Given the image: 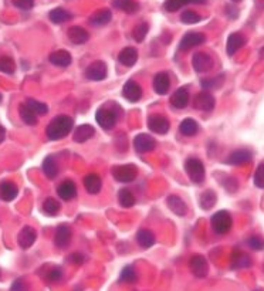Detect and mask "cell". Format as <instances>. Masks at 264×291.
<instances>
[{
    "instance_id": "cell-1",
    "label": "cell",
    "mask_w": 264,
    "mask_h": 291,
    "mask_svg": "<svg viewBox=\"0 0 264 291\" xmlns=\"http://www.w3.org/2000/svg\"><path fill=\"white\" fill-rule=\"evenodd\" d=\"M74 126V121L67 115H59L50 121V124L46 128L47 138L51 141H59V139L66 138L68 134L71 133Z\"/></svg>"
},
{
    "instance_id": "cell-2",
    "label": "cell",
    "mask_w": 264,
    "mask_h": 291,
    "mask_svg": "<svg viewBox=\"0 0 264 291\" xmlns=\"http://www.w3.org/2000/svg\"><path fill=\"white\" fill-rule=\"evenodd\" d=\"M185 171L193 183L200 185L205 180V165L198 158H189L185 162Z\"/></svg>"
},
{
    "instance_id": "cell-3",
    "label": "cell",
    "mask_w": 264,
    "mask_h": 291,
    "mask_svg": "<svg viewBox=\"0 0 264 291\" xmlns=\"http://www.w3.org/2000/svg\"><path fill=\"white\" fill-rule=\"evenodd\" d=\"M210 223L212 229L218 234H226V233L230 232L233 220H231L230 213L226 212V210H219L212 216Z\"/></svg>"
},
{
    "instance_id": "cell-4",
    "label": "cell",
    "mask_w": 264,
    "mask_h": 291,
    "mask_svg": "<svg viewBox=\"0 0 264 291\" xmlns=\"http://www.w3.org/2000/svg\"><path fill=\"white\" fill-rule=\"evenodd\" d=\"M113 176L115 180H118L121 183H129L132 182L134 179L137 178V168L132 165V164H128V165H118V166H114L113 171Z\"/></svg>"
},
{
    "instance_id": "cell-5",
    "label": "cell",
    "mask_w": 264,
    "mask_h": 291,
    "mask_svg": "<svg viewBox=\"0 0 264 291\" xmlns=\"http://www.w3.org/2000/svg\"><path fill=\"white\" fill-rule=\"evenodd\" d=\"M189 269L192 274L198 278H205L209 273V264L205 256L202 254H193L189 260Z\"/></svg>"
},
{
    "instance_id": "cell-6",
    "label": "cell",
    "mask_w": 264,
    "mask_h": 291,
    "mask_svg": "<svg viewBox=\"0 0 264 291\" xmlns=\"http://www.w3.org/2000/svg\"><path fill=\"white\" fill-rule=\"evenodd\" d=\"M206 41V36L203 33H199V32H188V33L180 39V43H179V48L183 50V51H188L193 47H198L200 44H203Z\"/></svg>"
},
{
    "instance_id": "cell-7",
    "label": "cell",
    "mask_w": 264,
    "mask_h": 291,
    "mask_svg": "<svg viewBox=\"0 0 264 291\" xmlns=\"http://www.w3.org/2000/svg\"><path fill=\"white\" fill-rule=\"evenodd\" d=\"M95 121L98 122V125L102 129H113L115 124H117V114L114 113L113 110L108 108H99L97 114H95Z\"/></svg>"
},
{
    "instance_id": "cell-8",
    "label": "cell",
    "mask_w": 264,
    "mask_h": 291,
    "mask_svg": "<svg viewBox=\"0 0 264 291\" xmlns=\"http://www.w3.org/2000/svg\"><path fill=\"white\" fill-rule=\"evenodd\" d=\"M155 146H156V141L148 134H138L134 138V148L139 153L151 152L155 149Z\"/></svg>"
},
{
    "instance_id": "cell-9",
    "label": "cell",
    "mask_w": 264,
    "mask_h": 291,
    "mask_svg": "<svg viewBox=\"0 0 264 291\" xmlns=\"http://www.w3.org/2000/svg\"><path fill=\"white\" fill-rule=\"evenodd\" d=\"M107 74H108L107 64L101 60L91 63L86 70V77L88 80H91V81H101V80L105 78Z\"/></svg>"
},
{
    "instance_id": "cell-10",
    "label": "cell",
    "mask_w": 264,
    "mask_h": 291,
    "mask_svg": "<svg viewBox=\"0 0 264 291\" xmlns=\"http://www.w3.org/2000/svg\"><path fill=\"white\" fill-rule=\"evenodd\" d=\"M192 67L196 73H206L213 67V59L207 53H196L192 57Z\"/></svg>"
},
{
    "instance_id": "cell-11",
    "label": "cell",
    "mask_w": 264,
    "mask_h": 291,
    "mask_svg": "<svg viewBox=\"0 0 264 291\" xmlns=\"http://www.w3.org/2000/svg\"><path fill=\"white\" fill-rule=\"evenodd\" d=\"M122 97L129 102H137L142 98V88L137 81L129 80V81H126L125 86L122 88Z\"/></svg>"
},
{
    "instance_id": "cell-12",
    "label": "cell",
    "mask_w": 264,
    "mask_h": 291,
    "mask_svg": "<svg viewBox=\"0 0 264 291\" xmlns=\"http://www.w3.org/2000/svg\"><path fill=\"white\" fill-rule=\"evenodd\" d=\"M215 104H216L215 97L207 91H202L193 98V107L200 111H212L215 108Z\"/></svg>"
},
{
    "instance_id": "cell-13",
    "label": "cell",
    "mask_w": 264,
    "mask_h": 291,
    "mask_svg": "<svg viewBox=\"0 0 264 291\" xmlns=\"http://www.w3.org/2000/svg\"><path fill=\"white\" fill-rule=\"evenodd\" d=\"M148 126H149V129H151L152 133L162 135V134H166L169 131L171 124H169L168 118H165L164 115H151L148 118Z\"/></svg>"
},
{
    "instance_id": "cell-14",
    "label": "cell",
    "mask_w": 264,
    "mask_h": 291,
    "mask_svg": "<svg viewBox=\"0 0 264 291\" xmlns=\"http://www.w3.org/2000/svg\"><path fill=\"white\" fill-rule=\"evenodd\" d=\"M71 242V229L70 226L60 225L56 230L54 234V245L57 246L59 249H66L67 246L70 245Z\"/></svg>"
},
{
    "instance_id": "cell-15",
    "label": "cell",
    "mask_w": 264,
    "mask_h": 291,
    "mask_svg": "<svg viewBox=\"0 0 264 291\" xmlns=\"http://www.w3.org/2000/svg\"><path fill=\"white\" fill-rule=\"evenodd\" d=\"M36 237H37V233H36L33 227L24 226V227L20 230L19 236H17V242H19L20 247L26 250V249H30V247L34 245Z\"/></svg>"
},
{
    "instance_id": "cell-16",
    "label": "cell",
    "mask_w": 264,
    "mask_h": 291,
    "mask_svg": "<svg viewBox=\"0 0 264 291\" xmlns=\"http://www.w3.org/2000/svg\"><path fill=\"white\" fill-rule=\"evenodd\" d=\"M171 88V78L168 73H158L153 77V90L159 95H165Z\"/></svg>"
},
{
    "instance_id": "cell-17",
    "label": "cell",
    "mask_w": 264,
    "mask_h": 291,
    "mask_svg": "<svg viewBox=\"0 0 264 291\" xmlns=\"http://www.w3.org/2000/svg\"><path fill=\"white\" fill-rule=\"evenodd\" d=\"M246 44V37L242 33H231L227 39V44H226V51L229 56L236 54Z\"/></svg>"
},
{
    "instance_id": "cell-18",
    "label": "cell",
    "mask_w": 264,
    "mask_h": 291,
    "mask_svg": "<svg viewBox=\"0 0 264 291\" xmlns=\"http://www.w3.org/2000/svg\"><path fill=\"white\" fill-rule=\"evenodd\" d=\"M68 39L70 41L75 44V46H80V44H84L90 39V34L87 32L86 29L80 26H73L68 29Z\"/></svg>"
},
{
    "instance_id": "cell-19",
    "label": "cell",
    "mask_w": 264,
    "mask_h": 291,
    "mask_svg": "<svg viewBox=\"0 0 264 291\" xmlns=\"http://www.w3.org/2000/svg\"><path fill=\"white\" fill-rule=\"evenodd\" d=\"M57 193H59V196L63 199V200H71V199L75 198V195H77V186H75L73 180L66 179L64 182H61L59 185Z\"/></svg>"
},
{
    "instance_id": "cell-20",
    "label": "cell",
    "mask_w": 264,
    "mask_h": 291,
    "mask_svg": "<svg viewBox=\"0 0 264 291\" xmlns=\"http://www.w3.org/2000/svg\"><path fill=\"white\" fill-rule=\"evenodd\" d=\"M166 203H168V207L171 209L172 213H175L176 216L182 218L185 216L186 212H188V206L186 203L182 200V199L176 196V195H172L169 198L166 199Z\"/></svg>"
},
{
    "instance_id": "cell-21",
    "label": "cell",
    "mask_w": 264,
    "mask_h": 291,
    "mask_svg": "<svg viewBox=\"0 0 264 291\" xmlns=\"http://www.w3.org/2000/svg\"><path fill=\"white\" fill-rule=\"evenodd\" d=\"M171 104L172 107H175L178 110H182L189 104V91L186 87H180L173 93V95L171 97Z\"/></svg>"
},
{
    "instance_id": "cell-22",
    "label": "cell",
    "mask_w": 264,
    "mask_h": 291,
    "mask_svg": "<svg viewBox=\"0 0 264 291\" xmlns=\"http://www.w3.org/2000/svg\"><path fill=\"white\" fill-rule=\"evenodd\" d=\"M48 60H50V63H51L53 66L68 67L71 64V61H73V57H71V54L66 51V50H57V51L50 54Z\"/></svg>"
},
{
    "instance_id": "cell-23",
    "label": "cell",
    "mask_w": 264,
    "mask_h": 291,
    "mask_svg": "<svg viewBox=\"0 0 264 291\" xmlns=\"http://www.w3.org/2000/svg\"><path fill=\"white\" fill-rule=\"evenodd\" d=\"M113 19V13H111V10H108V9H99L97 10L95 13L91 14V17H90V23L95 27H101V26H107L110 21Z\"/></svg>"
},
{
    "instance_id": "cell-24",
    "label": "cell",
    "mask_w": 264,
    "mask_h": 291,
    "mask_svg": "<svg viewBox=\"0 0 264 291\" xmlns=\"http://www.w3.org/2000/svg\"><path fill=\"white\" fill-rule=\"evenodd\" d=\"M251 158H253V153L249 149H237V151H234V152H231L229 155L227 164H230V165H243V164L250 162Z\"/></svg>"
},
{
    "instance_id": "cell-25",
    "label": "cell",
    "mask_w": 264,
    "mask_h": 291,
    "mask_svg": "<svg viewBox=\"0 0 264 291\" xmlns=\"http://www.w3.org/2000/svg\"><path fill=\"white\" fill-rule=\"evenodd\" d=\"M19 193V189L17 186L14 185L13 182H9V180H5L0 183V198L3 199L5 202H12L16 199Z\"/></svg>"
},
{
    "instance_id": "cell-26",
    "label": "cell",
    "mask_w": 264,
    "mask_h": 291,
    "mask_svg": "<svg viewBox=\"0 0 264 291\" xmlns=\"http://www.w3.org/2000/svg\"><path fill=\"white\" fill-rule=\"evenodd\" d=\"M118 60L122 66L132 67L137 63V60H138V51H137V48H134V47H125L124 50H121Z\"/></svg>"
},
{
    "instance_id": "cell-27",
    "label": "cell",
    "mask_w": 264,
    "mask_h": 291,
    "mask_svg": "<svg viewBox=\"0 0 264 291\" xmlns=\"http://www.w3.org/2000/svg\"><path fill=\"white\" fill-rule=\"evenodd\" d=\"M251 266V258L245 252H236L231 254V269L239 270V269H247Z\"/></svg>"
},
{
    "instance_id": "cell-28",
    "label": "cell",
    "mask_w": 264,
    "mask_h": 291,
    "mask_svg": "<svg viewBox=\"0 0 264 291\" xmlns=\"http://www.w3.org/2000/svg\"><path fill=\"white\" fill-rule=\"evenodd\" d=\"M101 186H102V180L97 173H88L84 178V188L87 192L91 195H97L101 191Z\"/></svg>"
},
{
    "instance_id": "cell-29",
    "label": "cell",
    "mask_w": 264,
    "mask_h": 291,
    "mask_svg": "<svg viewBox=\"0 0 264 291\" xmlns=\"http://www.w3.org/2000/svg\"><path fill=\"white\" fill-rule=\"evenodd\" d=\"M94 134H95V129H94L93 126L90 125V124H83V125H80L75 131H74V135L73 138L75 142H86L88 139H91L94 137Z\"/></svg>"
},
{
    "instance_id": "cell-30",
    "label": "cell",
    "mask_w": 264,
    "mask_h": 291,
    "mask_svg": "<svg viewBox=\"0 0 264 291\" xmlns=\"http://www.w3.org/2000/svg\"><path fill=\"white\" fill-rule=\"evenodd\" d=\"M48 17H50V20L53 21L54 24H63V23H66V21L71 19L73 14L70 13V12H67L66 9H63V7H56V9H53L50 12Z\"/></svg>"
},
{
    "instance_id": "cell-31",
    "label": "cell",
    "mask_w": 264,
    "mask_h": 291,
    "mask_svg": "<svg viewBox=\"0 0 264 291\" xmlns=\"http://www.w3.org/2000/svg\"><path fill=\"white\" fill-rule=\"evenodd\" d=\"M179 131L185 137H193L199 131L198 122L193 118H185L180 122V125H179Z\"/></svg>"
},
{
    "instance_id": "cell-32",
    "label": "cell",
    "mask_w": 264,
    "mask_h": 291,
    "mask_svg": "<svg viewBox=\"0 0 264 291\" xmlns=\"http://www.w3.org/2000/svg\"><path fill=\"white\" fill-rule=\"evenodd\" d=\"M216 200H218L216 193L209 189V191H205V192L200 195L199 203H200V207H202L203 210H210L212 207L216 205Z\"/></svg>"
},
{
    "instance_id": "cell-33",
    "label": "cell",
    "mask_w": 264,
    "mask_h": 291,
    "mask_svg": "<svg viewBox=\"0 0 264 291\" xmlns=\"http://www.w3.org/2000/svg\"><path fill=\"white\" fill-rule=\"evenodd\" d=\"M137 240H138V245L141 247L148 249V247L155 245V234L148 229H141L137 234Z\"/></svg>"
},
{
    "instance_id": "cell-34",
    "label": "cell",
    "mask_w": 264,
    "mask_h": 291,
    "mask_svg": "<svg viewBox=\"0 0 264 291\" xmlns=\"http://www.w3.org/2000/svg\"><path fill=\"white\" fill-rule=\"evenodd\" d=\"M189 3H195V5H202L206 3V0H166L165 2V9L168 12H178L180 7H183L185 5Z\"/></svg>"
},
{
    "instance_id": "cell-35",
    "label": "cell",
    "mask_w": 264,
    "mask_h": 291,
    "mask_svg": "<svg viewBox=\"0 0 264 291\" xmlns=\"http://www.w3.org/2000/svg\"><path fill=\"white\" fill-rule=\"evenodd\" d=\"M113 5L114 7H117L119 10H124L129 14L138 12L139 9V5L135 0H114Z\"/></svg>"
},
{
    "instance_id": "cell-36",
    "label": "cell",
    "mask_w": 264,
    "mask_h": 291,
    "mask_svg": "<svg viewBox=\"0 0 264 291\" xmlns=\"http://www.w3.org/2000/svg\"><path fill=\"white\" fill-rule=\"evenodd\" d=\"M20 118L23 119V122L27 125H36L37 124V115L26 105V104H21L19 107Z\"/></svg>"
},
{
    "instance_id": "cell-37",
    "label": "cell",
    "mask_w": 264,
    "mask_h": 291,
    "mask_svg": "<svg viewBox=\"0 0 264 291\" xmlns=\"http://www.w3.org/2000/svg\"><path fill=\"white\" fill-rule=\"evenodd\" d=\"M43 171L46 173V176L48 179H54L59 173V166L54 162V159L51 156H47L44 161H43Z\"/></svg>"
},
{
    "instance_id": "cell-38",
    "label": "cell",
    "mask_w": 264,
    "mask_h": 291,
    "mask_svg": "<svg viewBox=\"0 0 264 291\" xmlns=\"http://www.w3.org/2000/svg\"><path fill=\"white\" fill-rule=\"evenodd\" d=\"M118 200L122 207H132L135 205V196L129 189H121L118 193Z\"/></svg>"
},
{
    "instance_id": "cell-39",
    "label": "cell",
    "mask_w": 264,
    "mask_h": 291,
    "mask_svg": "<svg viewBox=\"0 0 264 291\" xmlns=\"http://www.w3.org/2000/svg\"><path fill=\"white\" fill-rule=\"evenodd\" d=\"M24 104H26L36 115H44V114H47V111H48V107H47L44 102L37 101V99L29 98Z\"/></svg>"
},
{
    "instance_id": "cell-40",
    "label": "cell",
    "mask_w": 264,
    "mask_h": 291,
    "mask_svg": "<svg viewBox=\"0 0 264 291\" xmlns=\"http://www.w3.org/2000/svg\"><path fill=\"white\" fill-rule=\"evenodd\" d=\"M119 280L124 281V283H128V284H134V283H137V280H138V274L134 270L132 266H126V267L122 269Z\"/></svg>"
},
{
    "instance_id": "cell-41",
    "label": "cell",
    "mask_w": 264,
    "mask_h": 291,
    "mask_svg": "<svg viewBox=\"0 0 264 291\" xmlns=\"http://www.w3.org/2000/svg\"><path fill=\"white\" fill-rule=\"evenodd\" d=\"M16 70V63L12 57L3 56L0 57V71L5 74H13Z\"/></svg>"
},
{
    "instance_id": "cell-42",
    "label": "cell",
    "mask_w": 264,
    "mask_h": 291,
    "mask_svg": "<svg viewBox=\"0 0 264 291\" xmlns=\"http://www.w3.org/2000/svg\"><path fill=\"white\" fill-rule=\"evenodd\" d=\"M60 203L56 200L54 198H47L44 200V203H43V210L46 215L48 216H54V215H57V212L60 210Z\"/></svg>"
},
{
    "instance_id": "cell-43",
    "label": "cell",
    "mask_w": 264,
    "mask_h": 291,
    "mask_svg": "<svg viewBox=\"0 0 264 291\" xmlns=\"http://www.w3.org/2000/svg\"><path fill=\"white\" fill-rule=\"evenodd\" d=\"M148 23L145 21H142V23H139L138 26L134 29V32H132V37L134 40L137 41V43H142L146 37V33H148Z\"/></svg>"
},
{
    "instance_id": "cell-44",
    "label": "cell",
    "mask_w": 264,
    "mask_h": 291,
    "mask_svg": "<svg viewBox=\"0 0 264 291\" xmlns=\"http://www.w3.org/2000/svg\"><path fill=\"white\" fill-rule=\"evenodd\" d=\"M223 75H218V77H213V78H206V80H202L200 81V84H202V88L203 90H216L219 87L223 84Z\"/></svg>"
},
{
    "instance_id": "cell-45",
    "label": "cell",
    "mask_w": 264,
    "mask_h": 291,
    "mask_svg": "<svg viewBox=\"0 0 264 291\" xmlns=\"http://www.w3.org/2000/svg\"><path fill=\"white\" fill-rule=\"evenodd\" d=\"M200 20H202V16L196 12H193V10H185L180 14V21L185 24H196Z\"/></svg>"
},
{
    "instance_id": "cell-46",
    "label": "cell",
    "mask_w": 264,
    "mask_h": 291,
    "mask_svg": "<svg viewBox=\"0 0 264 291\" xmlns=\"http://www.w3.org/2000/svg\"><path fill=\"white\" fill-rule=\"evenodd\" d=\"M47 281H50V283H59L60 280L63 278V270H61V267H53L50 272L47 273Z\"/></svg>"
},
{
    "instance_id": "cell-47",
    "label": "cell",
    "mask_w": 264,
    "mask_h": 291,
    "mask_svg": "<svg viewBox=\"0 0 264 291\" xmlns=\"http://www.w3.org/2000/svg\"><path fill=\"white\" fill-rule=\"evenodd\" d=\"M254 185L260 188V189H264V164H260L254 172Z\"/></svg>"
},
{
    "instance_id": "cell-48",
    "label": "cell",
    "mask_w": 264,
    "mask_h": 291,
    "mask_svg": "<svg viewBox=\"0 0 264 291\" xmlns=\"http://www.w3.org/2000/svg\"><path fill=\"white\" fill-rule=\"evenodd\" d=\"M247 245L250 246V249L256 250V252H260L264 249V240L258 236H251L249 240H247Z\"/></svg>"
},
{
    "instance_id": "cell-49",
    "label": "cell",
    "mask_w": 264,
    "mask_h": 291,
    "mask_svg": "<svg viewBox=\"0 0 264 291\" xmlns=\"http://www.w3.org/2000/svg\"><path fill=\"white\" fill-rule=\"evenodd\" d=\"M13 5L20 10H32L34 6V0H13Z\"/></svg>"
},
{
    "instance_id": "cell-50",
    "label": "cell",
    "mask_w": 264,
    "mask_h": 291,
    "mask_svg": "<svg viewBox=\"0 0 264 291\" xmlns=\"http://www.w3.org/2000/svg\"><path fill=\"white\" fill-rule=\"evenodd\" d=\"M10 291H29V285L24 281V278H17L10 287Z\"/></svg>"
},
{
    "instance_id": "cell-51",
    "label": "cell",
    "mask_w": 264,
    "mask_h": 291,
    "mask_svg": "<svg viewBox=\"0 0 264 291\" xmlns=\"http://www.w3.org/2000/svg\"><path fill=\"white\" fill-rule=\"evenodd\" d=\"M68 260L71 261V263H74V264H77V266H80V264H83L84 261H86V257L83 256V254H80V253H73L70 257H68Z\"/></svg>"
},
{
    "instance_id": "cell-52",
    "label": "cell",
    "mask_w": 264,
    "mask_h": 291,
    "mask_svg": "<svg viewBox=\"0 0 264 291\" xmlns=\"http://www.w3.org/2000/svg\"><path fill=\"white\" fill-rule=\"evenodd\" d=\"M5 138H6V129L3 128V126L0 125V144L5 141Z\"/></svg>"
},
{
    "instance_id": "cell-53",
    "label": "cell",
    "mask_w": 264,
    "mask_h": 291,
    "mask_svg": "<svg viewBox=\"0 0 264 291\" xmlns=\"http://www.w3.org/2000/svg\"><path fill=\"white\" fill-rule=\"evenodd\" d=\"M260 59H263L264 60V47L260 50Z\"/></svg>"
},
{
    "instance_id": "cell-54",
    "label": "cell",
    "mask_w": 264,
    "mask_h": 291,
    "mask_svg": "<svg viewBox=\"0 0 264 291\" xmlns=\"http://www.w3.org/2000/svg\"><path fill=\"white\" fill-rule=\"evenodd\" d=\"M233 2H234V3H239V2H242V0H233Z\"/></svg>"
},
{
    "instance_id": "cell-55",
    "label": "cell",
    "mask_w": 264,
    "mask_h": 291,
    "mask_svg": "<svg viewBox=\"0 0 264 291\" xmlns=\"http://www.w3.org/2000/svg\"><path fill=\"white\" fill-rule=\"evenodd\" d=\"M0 102H2V94H0Z\"/></svg>"
},
{
    "instance_id": "cell-56",
    "label": "cell",
    "mask_w": 264,
    "mask_h": 291,
    "mask_svg": "<svg viewBox=\"0 0 264 291\" xmlns=\"http://www.w3.org/2000/svg\"><path fill=\"white\" fill-rule=\"evenodd\" d=\"M0 276H2V274H0Z\"/></svg>"
}]
</instances>
